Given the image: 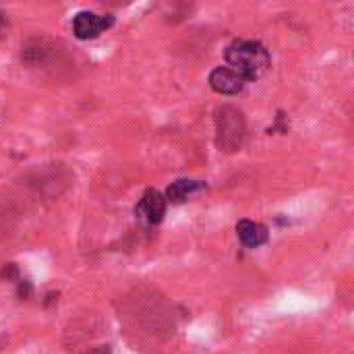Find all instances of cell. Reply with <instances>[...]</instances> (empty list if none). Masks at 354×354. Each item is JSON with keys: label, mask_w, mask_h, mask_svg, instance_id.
I'll use <instances>...</instances> for the list:
<instances>
[{"label": "cell", "mask_w": 354, "mask_h": 354, "mask_svg": "<svg viewBox=\"0 0 354 354\" xmlns=\"http://www.w3.org/2000/svg\"><path fill=\"white\" fill-rule=\"evenodd\" d=\"M228 68H232L236 75H241L245 81H255L261 75L268 73L272 58L263 44L259 41H234L226 50Z\"/></svg>", "instance_id": "1"}, {"label": "cell", "mask_w": 354, "mask_h": 354, "mask_svg": "<svg viewBox=\"0 0 354 354\" xmlns=\"http://www.w3.org/2000/svg\"><path fill=\"white\" fill-rule=\"evenodd\" d=\"M247 120L234 106H220L216 110V145L224 153H234L245 145Z\"/></svg>", "instance_id": "2"}, {"label": "cell", "mask_w": 354, "mask_h": 354, "mask_svg": "<svg viewBox=\"0 0 354 354\" xmlns=\"http://www.w3.org/2000/svg\"><path fill=\"white\" fill-rule=\"evenodd\" d=\"M112 25H114V17L112 15H97V12L83 10V12H79L73 19V33L79 39H93L102 31L110 29Z\"/></svg>", "instance_id": "3"}, {"label": "cell", "mask_w": 354, "mask_h": 354, "mask_svg": "<svg viewBox=\"0 0 354 354\" xmlns=\"http://www.w3.org/2000/svg\"><path fill=\"white\" fill-rule=\"evenodd\" d=\"M135 214H137V220L145 226L160 224L166 214V197L162 193H158L156 189H147L143 193V197L139 199Z\"/></svg>", "instance_id": "4"}, {"label": "cell", "mask_w": 354, "mask_h": 354, "mask_svg": "<svg viewBox=\"0 0 354 354\" xmlns=\"http://www.w3.org/2000/svg\"><path fill=\"white\" fill-rule=\"evenodd\" d=\"M245 79L241 75H236L232 68L228 66H220V68H214L212 75H209V85L216 93H222V95H236L243 91L245 87Z\"/></svg>", "instance_id": "5"}, {"label": "cell", "mask_w": 354, "mask_h": 354, "mask_svg": "<svg viewBox=\"0 0 354 354\" xmlns=\"http://www.w3.org/2000/svg\"><path fill=\"white\" fill-rule=\"evenodd\" d=\"M236 234H239V241L249 249L261 247L263 243H268V236H270L268 228L253 220H241L236 224Z\"/></svg>", "instance_id": "6"}, {"label": "cell", "mask_w": 354, "mask_h": 354, "mask_svg": "<svg viewBox=\"0 0 354 354\" xmlns=\"http://www.w3.org/2000/svg\"><path fill=\"white\" fill-rule=\"evenodd\" d=\"M201 189H205V183H201V180H176V183H172V185L168 187L166 197H168L172 203H183V201H187L193 193H197V191H201Z\"/></svg>", "instance_id": "7"}, {"label": "cell", "mask_w": 354, "mask_h": 354, "mask_svg": "<svg viewBox=\"0 0 354 354\" xmlns=\"http://www.w3.org/2000/svg\"><path fill=\"white\" fill-rule=\"evenodd\" d=\"M89 354H112V351H110V346H95Z\"/></svg>", "instance_id": "8"}]
</instances>
